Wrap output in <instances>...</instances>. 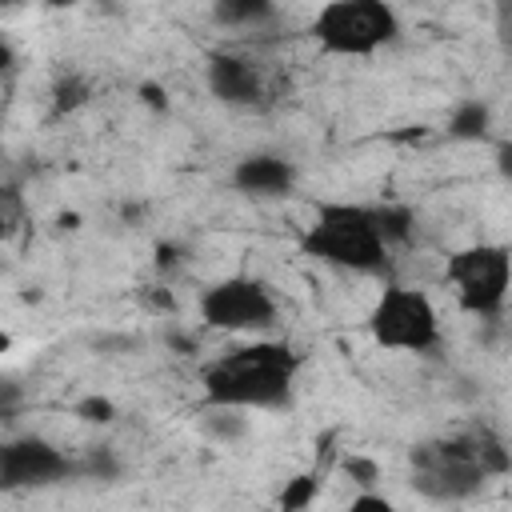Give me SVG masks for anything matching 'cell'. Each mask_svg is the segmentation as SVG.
<instances>
[{"mask_svg":"<svg viewBox=\"0 0 512 512\" xmlns=\"http://www.w3.org/2000/svg\"><path fill=\"white\" fill-rule=\"evenodd\" d=\"M300 372V356L284 340H256L220 352L200 368V388L208 408H284L292 400V384Z\"/></svg>","mask_w":512,"mask_h":512,"instance_id":"obj_1","label":"cell"},{"mask_svg":"<svg viewBox=\"0 0 512 512\" xmlns=\"http://www.w3.org/2000/svg\"><path fill=\"white\" fill-rule=\"evenodd\" d=\"M300 252L344 268V272H360V276H380L388 272V244L376 228V212L368 204H344V200H328L316 208V220L304 228L300 236Z\"/></svg>","mask_w":512,"mask_h":512,"instance_id":"obj_2","label":"cell"},{"mask_svg":"<svg viewBox=\"0 0 512 512\" xmlns=\"http://www.w3.org/2000/svg\"><path fill=\"white\" fill-rule=\"evenodd\" d=\"M312 36L328 56H372L400 36V16L384 0H332L312 16Z\"/></svg>","mask_w":512,"mask_h":512,"instance_id":"obj_3","label":"cell"},{"mask_svg":"<svg viewBox=\"0 0 512 512\" xmlns=\"http://www.w3.org/2000/svg\"><path fill=\"white\" fill-rule=\"evenodd\" d=\"M368 336L388 352H436L440 316L432 296L408 284H388L368 312Z\"/></svg>","mask_w":512,"mask_h":512,"instance_id":"obj_4","label":"cell"},{"mask_svg":"<svg viewBox=\"0 0 512 512\" xmlns=\"http://www.w3.org/2000/svg\"><path fill=\"white\" fill-rule=\"evenodd\" d=\"M444 280L468 316L496 320L512 288V252L504 244H468L448 256Z\"/></svg>","mask_w":512,"mask_h":512,"instance_id":"obj_5","label":"cell"},{"mask_svg":"<svg viewBox=\"0 0 512 512\" xmlns=\"http://www.w3.org/2000/svg\"><path fill=\"white\" fill-rule=\"evenodd\" d=\"M408 464H412V488L424 496V500H436V504H460V500H472L484 492L488 476L484 468L472 460V452L464 448L460 432L456 436H436V440H424L408 452Z\"/></svg>","mask_w":512,"mask_h":512,"instance_id":"obj_6","label":"cell"},{"mask_svg":"<svg viewBox=\"0 0 512 512\" xmlns=\"http://www.w3.org/2000/svg\"><path fill=\"white\" fill-rule=\"evenodd\" d=\"M200 320L220 332H272L280 304L260 276H224L200 292Z\"/></svg>","mask_w":512,"mask_h":512,"instance_id":"obj_7","label":"cell"},{"mask_svg":"<svg viewBox=\"0 0 512 512\" xmlns=\"http://www.w3.org/2000/svg\"><path fill=\"white\" fill-rule=\"evenodd\" d=\"M80 476V460H72L64 448H56L44 436H12L0 448V484L8 492L20 488H48Z\"/></svg>","mask_w":512,"mask_h":512,"instance_id":"obj_8","label":"cell"},{"mask_svg":"<svg viewBox=\"0 0 512 512\" xmlns=\"http://www.w3.org/2000/svg\"><path fill=\"white\" fill-rule=\"evenodd\" d=\"M208 92L224 104H256L264 96V72L256 60L236 52H212L208 56Z\"/></svg>","mask_w":512,"mask_h":512,"instance_id":"obj_9","label":"cell"},{"mask_svg":"<svg viewBox=\"0 0 512 512\" xmlns=\"http://www.w3.org/2000/svg\"><path fill=\"white\" fill-rule=\"evenodd\" d=\"M228 180L244 196H288L296 188V164L276 152H248L232 164Z\"/></svg>","mask_w":512,"mask_h":512,"instance_id":"obj_10","label":"cell"},{"mask_svg":"<svg viewBox=\"0 0 512 512\" xmlns=\"http://www.w3.org/2000/svg\"><path fill=\"white\" fill-rule=\"evenodd\" d=\"M460 440H464V448L472 452V460L484 468L488 480L512 472V448L504 444V436H500L492 424H468V428H460Z\"/></svg>","mask_w":512,"mask_h":512,"instance_id":"obj_11","label":"cell"},{"mask_svg":"<svg viewBox=\"0 0 512 512\" xmlns=\"http://www.w3.org/2000/svg\"><path fill=\"white\" fill-rule=\"evenodd\" d=\"M48 100H52V116H72L76 108H84V104L92 100V80H88L84 72L68 68V72H60V76L52 80Z\"/></svg>","mask_w":512,"mask_h":512,"instance_id":"obj_12","label":"cell"},{"mask_svg":"<svg viewBox=\"0 0 512 512\" xmlns=\"http://www.w3.org/2000/svg\"><path fill=\"white\" fill-rule=\"evenodd\" d=\"M492 128V108L484 100H460L448 116V136L452 140H484Z\"/></svg>","mask_w":512,"mask_h":512,"instance_id":"obj_13","label":"cell"},{"mask_svg":"<svg viewBox=\"0 0 512 512\" xmlns=\"http://www.w3.org/2000/svg\"><path fill=\"white\" fill-rule=\"evenodd\" d=\"M272 16H276V8L268 0H220V4H212V20L224 28H256Z\"/></svg>","mask_w":512,"mask_h":512,"instance_id":"obj_14","label":"cell"},{"mask_svg":"<svg viewBox=\"0 0 512 512\" xmlns=\"http://www.w3.org/2000/svg\"><path fill=\"white\" fill-rule=\"evenodd\" d=\"M372 212H376V228H380V236H384V244H388V248H396V244H408V240H412L416 216H412V208H408V204H376Z\"/></svg>","mask_w":512,"mask_h":512,"instance_id":"obj_15","label":"cell"},{"mask_svg":"<svg viewBox=\"0 0 512 512\" xmlns=\"http://www.w3.org/2000/svg\"><path fill=\"white\" fill-rule=\"evenodd\" d=\"M316 492H320V472H296V476L280 488L276 508H280V512H304V508L316 500Z\"/></svg>","mask_w":512,"mask_h":512,"instance_id":"obj_16","label":"cell"},{"mask_svg":"<svg viewBox=\"0 0 512 512\" xmlns=\"http://www.w3.org/2000/svg\"><path fill=\"white\" fill-rule=\"evenodd\" d=\"M204 428H208V436L232 444V440H240V436L248 432V420H244L236 408H212V416L204 420Z\"/></svg>","mask_w":512,"mask_h":512,"instance_id":"obj_17","label":"cell"},{"mask_svg":"<svg viewBox=\"0 0 512 512\" xmlns=\"http://www.w3.org/2000/svg\"><path fill=\"white\" fill-rule=\"evenodd\" d=\"M80 476H92V480H116V476H120V456H116L108 444H100V448H92V452L80 460Z\"/></svg>","mask_w":512,"mask_h":512,"instance_id":"obj_18","label":"cell"},{"mask_svg":"<svg viewBox=\"0 0 512 512\" xmlns=\"http://www.w3.org/2000/svg\"><path fill=\"white\" fill-rule=\"evenodd\" d=\"M340 468H344V476H348L360 492H372V484L380 480V464H376L372 456H360V452H348V456L340 460Z\"/></svg>","mask_w":512,"mask_h":512,"instance_id":"obj_19","label":"cell"},{"mask_svg":"<svg viewBox=\"0 0 512 512\" xmlns=\"http://www.w3.org/2000/svg\"><path fill=\"white\" fill-rule=\"evenodd\" d=\"M72 416H80L84 424H112L116 420V404L108 396H84L72 404Z\"/></svg>","mask_w":512,"mask_h":512,"instance_id":"obj_20","label":"cell"},{"mask_svg":"<svg viewBox=\"0 0 512 512\" xmlns=\"http://www.w3.org/2000/svg\"><path fill=\"white\" fill-rule=\"evenodd\" d=\"M140 304H144L148 312H164V316L176 312V296H172V288H164V284H144V288H140Z\"/></svg>","mask_w":512,"mask_h":512,"instance_id":"obj_21","label":"cell"},{"mask_svg":"<svg viewBox=\"0 0 512 512\" xmlns=\"http://www.w3.org/2000/svg\"><path fill=\"white\" fill-rule=\"evenodd\" d=\"M152 264H156L160 276H168V272H176V268L184 264V248H180L176 240H160V244L152 248Z\"/></svg>","mask_w":512,"mask_h":512,"instance_id":"obj_22","label":"cell"},{"mask_svg":"<svg viewBox=\"0 0 512 512\" xmlns=\"http://www.w3.org/2000/svg\"><path fill=\"white\" fill-rule=\"evenodd\" d=\"M344 512H396V504H392L388 496H376V492H360V496H352V504H348Z\"/></svg>","mask_w":512,"mask_h":512,"instance_id":"obj_23","label":"cell"},{"mask_svg":"<svg viewBox=\"0 0 512 512\" xmlns=\"http://www.w3.org/2000/svg\"><path fill=\"white\" fill-rule=\"evenodd\" d=\"M140 104L152 108V112H168V92H164V84L144 80V84H140Z\"/></svg>","mask_w":512,"mask_h":512,"instance_id":"obj_24","label":"cell"},{"mask_svg":"<svg viewBox=\"0 0 512 512\" xmlns=\"http://www.w3.org/2000/svg\"><path fill=\"white\" fill-rule=\"evenodd\" d=\"M164 344H168L176 356H192V352H196V336H192V332H176V328H172V332H164Z\"/></svg>","mask_w":512,"mask_h":512,"instance_id":"obj_25","label":"cell"},{"mask_svg":"<svg viewBox=\"0 0 512 512\" xmlns=\"http://www.w3.org/2000/svg\"><path fill=\"white\" fill-rule=\"evenodd\" d=\"M496 168H500L504 180H512V140H504V144L496 148Z\"/></svg>","mask_w":512,"mask_h":512,"instance_id":"obj_26","label":"cell"},{"mask_svg":"<svg viewBox=\"0 0 512 512\" xmlns=\"http://www.w3.org/2000/svg\"><path fill=\"white\" fill-rule=\"evenodd\" d=\"M60 224H64V228H76V224H80V216H76V212H68V216H60Z\"/></svg>","mask_w":512,"mask_h":512,"instance_id":"obj_27","label":"cell"}]
</instances>
